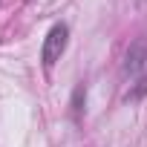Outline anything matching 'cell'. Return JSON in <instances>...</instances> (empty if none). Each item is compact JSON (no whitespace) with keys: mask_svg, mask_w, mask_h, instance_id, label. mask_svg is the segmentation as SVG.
I'll use <instances>...</instances> for the list:
<instances>
[{"mask_svg":"<svg viewBox=\"0 0 147 147\" xmlns=\"http://www.w3.org/2000/svg\"><path fill=\"white\" fill-rule=\"evenodd\" d=\"M144 95H147V72H144V75L136 81V87L130 90V95H127V98H130V101H141Z\"/></svg>","mask_w":147,"mask_h":147,"instance_id":"4","label":"cell"},{"mask_svg":"<svg viewBox=\"0 0 147 147\" xmlns=\"http://www.w3.org/2000/svg\"><path fill=\"white\" fill-rule=\"evenodd\" d=\"M147 66V43L144 40H136L130 49H127V58H124V69L130 75H138V72Z\"/></svg>","mask_w":147,"mask_h":147,"instance_id":"2","label":"cell"},{"mask_svg":"<svg viewBox=\"0 0 147 147\" xmlns=\"http://www.w3.org/2000/svg\"><path fill=\"white\" fill-rule=\"evenodd\" d=\"M84 101H87V87H84V84H78V87H75V92H72V118H75L78 124H81V110H84Z\"/></svg>","mask_w":147,"mask_h":147,"instance_id":"3","label":"cell"},{"mask_svg":"<svg viewBox=\"0 0 147 147\" xmlns=\"http://www.w3.org/2000/svg\"><path fill=\"white\" fill-rule=\"evenodd\" d=\"M66 43H69V26H66V23H55V26L46 32L43 49H40V61H43L46 69L61 61V55L66 52Z\"/></svg>","mask_w":147,"mask_h":147,"instance_id":"1","label":"cell"}]
</instances>
